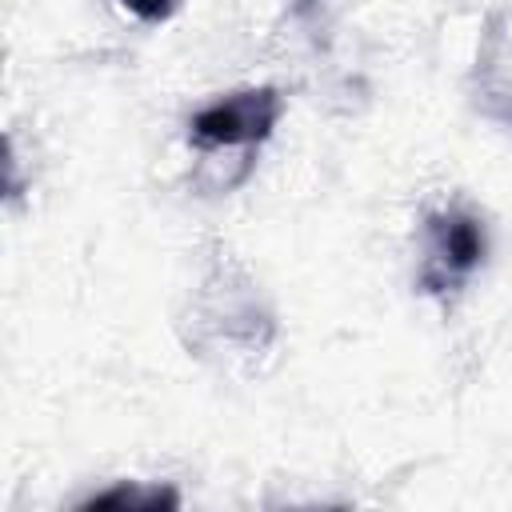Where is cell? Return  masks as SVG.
Wrapping results in <instances>:
<instances>
[{
    "mask_svg": "<svg viewBox=\"0 0 512 512\" xmlns=\"http://www.w3.org/2000/svg\"><path fill=\"white\" fill-rule=\"evenodd\" d=\"M488 252V236L480 216L464 212V208H444L432 212L424 224V268H420V288L424 292H452L460 288Z\"/></svg>",
    "mask_w": 512,
    "mask_h": 512,
    "instance_id": "6da1fadb",
    "label": "cell"
},
{
    "mask_svg": "<svg viewBox=\"0 0 512 512\" xmlns=\"http://www.w3.org/2000/svg\"><path fill=\"white\" fill-rule=\"evenodd\" d=\"M280 112L284 100L276 88H244L200 108L188 124V136L200 148H252L272 136Z\"/></svg>",
    "mask_w": 512,
    "mask_h": 512,
    "instance_id": "7a4b0ae2",
    "label": "cell"
},
{
    "mask_svg": "<svg viewBox=\"0 0 512 512\" xmlns=\"http://www.w3.org/2000/svg\"><path fill=\"white\" fill-rule=\"evenodd\" d=\"M84 508H176V496L164 488H112L92 496Z\"/></svg>",
    "mask_w": 512,
    "mask_h": 512,
    "instance_id": "3957f363",
    "label": "cell"
},
{
    "mask_svg": "<svg viewBox=\"0 0 512 512\" xmlns=\"http://www.w3.org/2000/svg\"><path fill=\"white\" fill-rule=\"evenodd\" d=\"M132 16H140V20H148V24H160V20H168L176 8H180V0H120Z\"/></svg>",
    "mask_w": 512,
    "mask_h": 512,
    "instance_id": "277c9868",
    "label": "cell"
}]
</instances>
